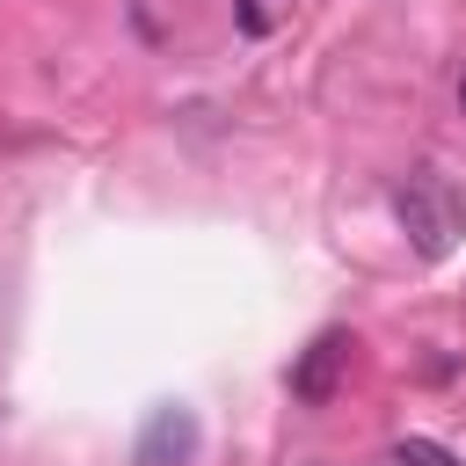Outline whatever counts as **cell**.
Segmentation results:
<instances>
[{"label": "cell", "instance_id": "obj_2", "mask_svg": "<svg viewBox=\"0 0 466 466\" xmlns=\"http://www.w3.org/2000/svg\"><path fill=\"white\" fill-rule=\"evenodd\" d=\"M189 451H197V415H189V408H153L131 459H138V466H182Z\"/></svg>", "mask_w": 466, "mask_h": 466}, {"label": "cell", "instance_id": "obj_6", "mask_svg": "<svg viewBox=\"0 0 466 466\" xmlns=\"http://www.w3.org/2000/svg\"><path fill=\"white\" fill-rule=\"evenodd\" d=\"M459 109H466V73H459Z\"/></svg>", "mask_w": 466, "mask_h": 466}, {"label": "cell", "instance_id": "obj_1", "mask_svg": "<svg viewBox=\"0 0 466 466\" xmlns=\"http://www.w3.org/2000/svg\"><path fill=\"white\" fill-rule=\"evenodd\" d=\"M393 218H400V233H408V248H415L422 262L451 255L459 233H466V204H459V189H451L437 167H415V175L393 182Z\"/></svg>", "mask_w": 466, "mask_h": 466}, {"label": "cell", "instance_id": "obj_3", "mask_svg": "<svg viewBox=\"0 0 466 466\" xmlns=\"http://www.w3.org/2000/svg\"><path fill=\"white\" fill-rule=\"evenodd\" d=\"M342 364H350V335H342V328H328V335L291 364V393H299V400H328V393H335V379H342Z\"/></svg>", "mask_w": 466, "mask_h": 466}, {"label": "cell", "instance_id": "obj_4", "mask_svg": "<svg viewBox=\"0 0 466 466\" xmlns=\"http://www.w3.org/2000/svg\"><path fill=\"white\" fill-rule=\"evenodd\" d=\"M291 7H299V0H240V29H248V36H277V29L291 22Z\"/></svg>", "mask_w": 466, "mask_h": 466}, {"label": "cell", "instance_id": "obj_5", "mask_svg": "<svg viewBox=\"0 0 466 466\" xmlns=\"http://www.w3.org/2000/svg\"><path fill=\"white\" fill-rule=\"evenodd\" d=\"M393 466H459L444 444H430V437H400L393 444Z\"/></svg>", "mask_w": 466, "mask_h": 466}]
</instances>
